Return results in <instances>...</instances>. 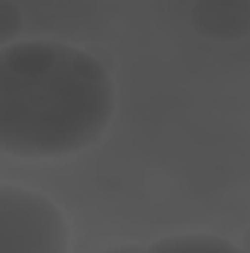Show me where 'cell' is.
I'll return each instance as SVG.
<instances>
[{
  "instance_id": "cell-1",
  "label": "cell",
  "mask_w": 250,
  "mask_h": 253,
  "mask_svg": "<svg viewBox=\"0 0 250 253\" xmlns=\"http://www.w3.org/2000/svg\"><path fill=\"white\" fill-rule=\"evenodd\" d=\"M115 83L83 47L21 39L0 47V150L65 159L88 150L115 115Z\"/></svg>"
},
{
  "instance_id": "cell-2",
  "label": "cell",
  "mask_w": 250,
  "mask_h": 253,
  "mask_svg": "<svg viewBox=\"0 0 250 253\" xmlns=\"http://www.w3.org/2000/svg\"><path fill=\"white\" fill-rule=\"evenodd\" d=\"M71 227L56 200L36 189L0 186V253H68Z\"/></svg>"
},
{
  "instance_id": "cell-3",
  "label": "cell",
  "mask_w": 250,
  "mask_h": 253,
  "mask_svg": "<svg viewBox=\"0 0 250 253\" xmlns=\"http://www.w3.org/2000/svg\"><path fill=\"white\" fill-rule=\"evenodd\" d=\"M194 33L209 42H239L250 36V0H194L188 9Z\"/></svg>"
},
{
  "instance_id": "cell-4",
  "label": "cell",
  "mask_w": 250,
  "mask_h": 253,
  "mask_svg": "<svg viewBox=\"0 0 250 253\" xmlns=\"http://www.w3.org/2000/svg\"><path fill=\"white\" fill-rule=\"evenodd\" d=\"M147 253H245L236 242L215 233H174L147 245Z\"/></svg>"
},
{
  "instance_id": "cell-5",
  "label": "cell",
  "mask_w": 250,
  "mask_h": 253,
  "mask_svg": "<svg viewBox=\"0 0 250 253\" xmlns=\"http://www.w3.org/2000/svg\"><path fill=\"white\" fill-rule=\"evenodd\" d=\"M24 33V15L15 0H0V47H9Z\"/></svg>"
},
{
  "instance_id": "cell-6",
  "label": "cell",
  "mask_w": 250,
  "mask_h": 253,
  "mask_svg": "<svg viewBox=\"0 0 250 253\" xmlns=\"http://www.w3.org/2000/svg\"><path fill=\"white\" fill-rule=\"evenodd\" d=\"M100 253H147V248L132 245V242H124V245H109V248H103Z\"/></svg>"
},
{
  "instance_id": "cell-7",
  "label": "cell",
  "mask_w": 250,
  "mask_h": 253,
  "mask_svg": "<svg viewBox=\"0 0 250 253\" xmlns=\"http://www.w3.org/2000/svg\"><path fill=\"white\" fill-rule=\"evenodd\" d=\"M239 248H242L245 253H250V227L242 233V239H239Z\"/></svg>"
}]
</instances>
